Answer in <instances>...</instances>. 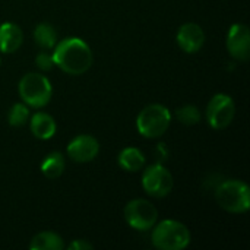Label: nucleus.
<instances>
[{
    "label": "nucleus",
    "instance_id": "obj_21",
    "mask_svg": "<svg viewBox=\"0 0 250 250\" xmlns=\"http://www.w3.org/2000/svg\"><path fill=\"white\" fill-rule=\"evenodd\" d=\"M67 249L69 250H91L92 249V245L91 243H88L86 240H75V242H72L69 246H67Z\"/></svg>",
    "mask_w": 250,
    "mask_h": 250
},
{
    "label": "nucleus",
    "instance_id": "obj_11",
    "mask_svg": "<svg viewBox=\"0 0 250 250\" xmlns=\"http://www.w3.org/2000/svg\"><path fill=\"white\" fill-rule=\"evenodd\" d=\"M177 44L185 53H196L202 48L205 42V32L204 29L193 22H188L182 25L177 31Z\"/></svg>",
    "mask_w": 250,
    "mask_h": 250
},
{
    "label": "nucleus",
    "instance_id": "obj_13",
    "mask_svg": "<svg viewBox=\"0 0 250 250\" xmlns=\"http://www.w3.org/2000/svg\"><path fill=\"white\" fill-rule=\"evenodd\" d=\"M29 127H31L32 135L41 141H47V139L53 138L56 133V129H57L54 119L50 114L42 113V111H38L31 117Z\"/></svg>",
    "mask_w": 250,
    "mask_h": 250
},
{
    "label": "nucleus",
    "instance_id": "obj_7",
    "mask_svg": "<svg viewBox=\"0 0 250 250\" xmlns=\"http://www.w3.org/2000/svg\"><path fill=\"white\" fill-rule=\"evenodd\" d=\"M236 116V105L230 95L215 94L207 107V120L212 129H226Z\"/></svg>",
    "mask_w": 250,
    "mask_h": 250
},
{
    "label": "nucleus",
    "instance_id": "obj_6",
    "mask_svg": "<svg viewBox=\"0 0 250 250\" xmlns=\"http://www.w3.org/2000/svg\"><path fill=\"white\" fill-rule=\"evenodd\" d=\"M158 209L154 204L145 199H133L127 202L125 207V220L126 223L138 230V231H148L157 224Z\"/></svg>",
    "mask_w": 250,
    "mask_h": 250
},
{
    "label": "nucleus",
    "instance_id": "obj_17",
    "mask_svg": "<svg viewBox=\"0 0 250 250\" xmlns=\"http://www.w3.org/2000/svg\"><path fill=\"white\" fill-rule=\"evenodd\" d=\"M34 40L38 47L50 50L57 44V32L50 23H38L34 29Z\"/></svg>",
    "mask_w": 250,
    "mask_h": 250
},
{
    "label": "nucleus",
    "instance_id": "obj_20",
    "mask_svg": "<svg viewBox=\"0 0 250 250\" xmlns=\"http://www.w3.org/2000/svg\"><path fill=\"white\" fill-rule=\"evenodd\" d=\"M35 64L40 70H44V72H48L53 69L54 66V62H53V56L47 51H41L37 54L35 57Z\"/></svg>",
    "mask_w": 250,
    "mask_h": 250
},
{
    "label": "nucleus",
    "instance_id": "obj_3",
    "mask_svg": "<svg viewBox=\"0 0 250 250\" xmlns=\"http://www.w3.org/2000/svg\"><path fill=\"white\" fill-rule=\"evenodd\" d=\"M218 205L231 214H243L250 208V189L242 180H226L215 190Z\"/></svg>",
    "mask_w": 250,
    "mask_h": 250
},
{
    "label": "nucleus",
    "instance_id": "obj_8",
    "mask_svg": "<svg viewBox=\"0 0 250 250\" xmlns=\"http://www.w3.org/2000/svg\"><path fill=\"white\" fill-rule=\"evenodd\" d=\"M173 176L161 164H154L148 167L142 176V186L149 196L164 198L170 195L173 189Z\"/></svg>",
    "mask_w": 250,
    "mask_h": 250
},
{
    "label": "nucleus",
    "instance_id": "obj_1",
    "mask_svg": "<svg viewBox=\"0 0 250 250\" xmlns=\"http://www.w3.org/2000/svg\"><path fill=\"white\" fill-rule=\"evenodd\" d=\"M51 56L54 66L60 67L67 75L85 73L91 67L94 60L89 45L78 37L62 40L59 44L54 45V51Z\"/></svg>",
    "mask_w": 250,
    "mask_h": 250
},
{
    "label": "nucleus",
    "instance_id": "obj_14",
    "mask_svg": "<svg viewBox=\"0 0 250 250\" xmlns=\"http://www.w3.org/2000/svg\"><path fill=\"white\" fill-rule=\"evenodd\" d=\"M119 164L123 170L136 173L144 168L145 157L141 149H138L135 146H127L119 154Z\"/></svg>",
    "mask_w": 250,
    "mask_h": 250
},
{
    "label": "nucleus",
    "instance_id": "obj_16",
    "mask_svg": "<svg viewBox=\"0 0 250 250\" xmlns=\"http://www.w3.org/2000/svg\"><path fill=\"white\" fill-rule=\"evenodd\" d=\"M41 171L47 179H57L64 171V158L60 152H50L41 163Z\"/></svg>",
    "mask_w": 250,
    "mask_h": 250
},
{
    "label": "nucleus",
    "instance_id": "obj_9",
    "mask_svg": "<svg viewBox=\"0 0 250 250\" xmlns=\"http://www.w3.org/2000/svg\"><path fill=\"white\" fill-rule=\"evenodd\" d=\"M227 48L231 57L246 62L250 56V32L245 23H233L227 35Z\"/></svg>",
    "mask_w": 250,
    "mask_h": 250
},
{
    "label": "nucleus",
    "instance_id": "obj_18",
    "mask_svg": "<svg viewBox=\"0 0 250 250\" xmlns=\"http://www.w3.org/2000/svg\"><path fill=\"white\" fill-rule=\"evenodd\" d=\"M201 111L196 105L188 104L176 110V119L185 126H193L201 122Z\"/></svg>",
    "mask_w": 250,
    "mask_h": 250
},
{
    "label": "nucleus",
    "instance_id": "obj_12",
    "mask_svg": "<svg viewBox=\"0 0 250 250\" xmlns=\"http://www.w3.org/2000/svg\"><path fill=\"white\" fill-rule=\"evenodd\" d=\"M23 41L22 29L12 22H4L0 25V51L10 54L15 53Z\"/></svg>",
    "mask_w": 250,
    "mask_h": 250
},
{
    "label": "nucleus",
    "instance_id": "obj_2",
    "mask_svg": "<svg viewBox=\"0 0 250 250\" xmlns=\"http://www.w3.org/2000/svg\"><path fill=\"white\" fill-rule=\"evenodd\" d=\"M151 240L157 249L183 250L190 243V231L180 221L164 220L154 226Z\"/></svg>",
    "mask_w": 250,
    "mask_h": 250
},
{
    "label": "nucleus",
    "instance_id": "obj_10",
    "mask_svg": "<svg viewBox=\"0 0 250 250\" xmlns=\"http://www.w3.org/2000/svg\"><path fill=\"white\" fill-rule=\"evenodd\" d=\"M100 152L98 141L91 135H79L67 145V155L76 163H89Z\"/></svg>",
    "mask_w": 250,
    "mask_h": 250
},
{
    "label": "nucleus",
    "instance_id": "obj_5",
    "mask_svg": "<svg viewBox=\"0 0 250 250\" xmlns=\"http://www.w3.org/2000/svg\"><path fill=\"white\" fill-rule=\"evenodd\" d=\"M19 95L29 107L41 108L47 105L53 95L50 81L40 73H26L19 82Z\"/></svg>",
    "mask_w": 250,
    "mask_h": 250
},
{
    "label": "nucleus",
    "instance_id": "obj_19",
    "mask_svg": "<svg viewBox=\"0 0 250 250\" xmlns=\"http://www.w3.org/2000/svg\"><path fill=\"white\" fill-rule=\"evenodd\" d=\"M29 119V110L26 107V104L23 103H16L10 107L9 110V116H7V120H9V125L13 126V127H21L23 125H26Z\"/></svg>",
    "mask_w": 250,
    "mask_h": 250
},
{
    "label": "nucleus",
    "instance_id": "obj_4",
    "mask_svg": "<svg viewBox=\"0 0 250 250\" xmlns=\"http://www.w3.org/2000/svg\"><path fill=\"white\" fill-rule=\"evenodd\" d=\"M171 123V113L161 104H149L141 110L136 119L138 132L149 139L163 136Z\"/></svg>",
    "mask_w": 250,
    "mask_h": 250
},
{
    "label": "nucleus",
    "instance_id": "obj_15",
    "mask_svg": "<svg viewBox=\"0 0 250 250\" xmlns=\"http://www.w3.org/2000/svg\"><path fill=\"white\" fill-rule=\"evenodd\" d=\"M64 248L63 239L53 231H42L32 237L29 243L31 250H62Z\"/></svg>",
    "mask_w": 250,
    "mask_h": 250
}]
</instances>
